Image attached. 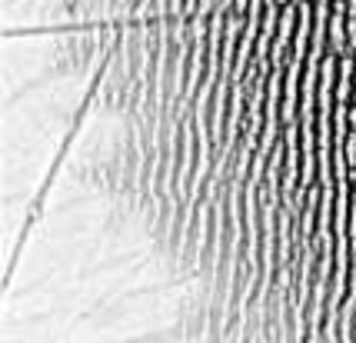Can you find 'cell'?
Segmentation results:
<instances>
[{"label":"cell","instance_id":"2","mask_svg":"<svg viewBox=\"0 0 356 343\" xmlns=\"http://www.w3.org/2000/svg\"><path fill=\"white\" fill-rule=\"evenodd\" d=\"M350 104H356V87H353V97H350Z\"/></svg>","mask_w":356,"mask_h":343},{"label":"cell","instance_id":"1","mask_svg":"<svg viewBox=\"0 0 356 343\" xmlns=\"http://www.w3.org/2000/svg\"><path fill=\"white\" fill-rule=\"evenodd\" d=\"M346 120H350V130H356V104H350V113H346Z\"/></svg>","mask_w":356,"mask_h":343}]
</instances>
